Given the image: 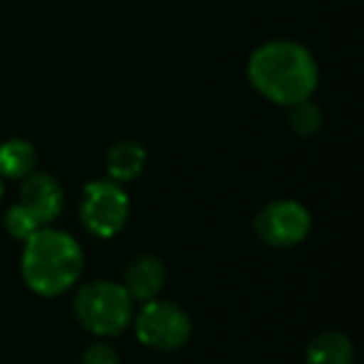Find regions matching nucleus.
Listing matches in <instances>:
<instances>
[{
  "label": "nucleus",
  "instance_id": "nucleus-1",
  "mask_svg": "<svg viewBox=\"0 0 364 364\" xmlns=\"http://www.w3.org/2000/svg\"><path fill=\"white\" fill-rule=\"evenodd\" d=\"M250 82L259 95L277 105L309 100L319 82V70L312 53L294 41H269L250 55Z\"/></svg>",
  "mask_w": 364,
  "mask_h": 364
},
{
  "label": "nucleus",
  "instance_id": "nucleus-2",
  "mask_svg": "<svg viewBox=\"0 0 364 364\" xmlns=\"http://www.w3.org/2000/svg\"><path fill=\"white\" fill-rule=\"evenodd\" d=\"M23 277L33 292L58 297L77 282L82 269V250L70 235L41 228L26 240Z\"/></svg>",
  "mask_w": 364,
  "mask_h": 364
},
{
  "label": "nucleus",
  "instance_id": "nucleus-3",
  "mask_svg": "<svg viewBox=\"0 0 364 364\" xmlns=\"http://www.w3.org/2000/svg\"><path fill=\"white\" fill-rule=\"evenodd\" d=\"M77 322L92 334L112 337L122 332L132 317V297L117 282H90L75 297Z\"/></svg>",
  "mask_w": 364,
  "mask_h": 364
},
{
  "label": "nucleus",
  "instance_id": "nucleus-4",
  "mask_svg": "<svg viewBox=\"0 0 364 364\" xmlns=\"http://www.w3.org/2000/svg\"><path fill=\"white\" fill-rule=\"evenodd\" d=\"M190 317L175 302L150 299L135 319V334L145 347L175 352L190 339Z\"/></svg>",
  "mask_w": 364,
  "mask_h": 364
},
{
  "label": "nucleus",
  "instance_id": "nucleus-5",
  "mask_svg": "<svg viewBox=\"0 0 364 364\" xmlns=\"http://www.w3.org/2000/svg\"><path fill=\"white\" fill-rule=\"evenodd\" d=\"M127 200L125 190L110 180H92L82 190V223L95 237H112L125 228L127 220Z\"/></svg>",
  "mask_w": 364,
  "mask_h": 364
},
{
  "label": "nucleus",
  "instance_id": "nucleus-6",
  "mask_svg": "<svg viewBox=\"0 0 364 364\" xmlns=\"http://www.w3.org/2000/svg\"><path fill=\"white\" fill-rule=\"evenodd\" d=\"M309 228H312V218L294 200H277V203L267 205L255 220L259 240L269 247L299 245L309 235Z\"/></svg>",
  "mask_w": 364,
  "mask_h": 364
},
{
  "label": "nucleus",
  "instance_id": "nucleus-7",
  "mask_svg": "<svg viewBox=\"0 0 364 364\" xmlns=\"http://www.w3.org/2000/svg\"><path fill=\"white\" fill-rule=\"evenodd\" d=\"M38 225H48L60 215L63 210V190L55 177L50 175H31L21 188V203Z\"/></svg>",
  "mask_w": 364,
  "mask_h": 364
},
{
  "label": "nucleus",
  "instance_id": "nucleus-8",
  "mask_svg": "<svg viewBox=\"0 0 364 364\" xmlns=\"http://www.w3.org/2000/svg\"><path fill=\"white\" fill-rule=\"evenodd\" d=\"M162 282H165V267H162V262L157 257H150V255H142V257L130 262L122 287L127 289V294L132 299L150 302L162 289Z\"/></svg>",
  "mask_w": 364,
  "mask_h": 364
},
{
  "label": "nucleus",
  "instance_id": "nucleus-9",
  "mask_svg": "<svg viewBox=\"0 0 364 364\" xmlns=\"http://www.w3.org/2000/svg\"><path fill=\"white\" fill-rule=\"evenodd\" d=\"M107 172H110L112 180L117 182H127V180H135L142 170H145V147L137 145L132 140H120L117 145L110 147L107 152Z\"/></svg>",
  "mask_w": 364,
  "mask_h": 364
},
{
  "label": "nucleus",
  "instance_id": "nucleus-10",
  "mask_svg": "<svg viewBox=\"0 0 364 364\" xmlns=\"http://www.w3.org/2000/svg\"><path fill=\"white\" fill-rule=\"evenodd\" d=\"M354 349L344 334L324 332L314 337L304 354V364H352Z\"/></svg>",
  "mask_w": 364,
  "mask_h": 364
},
{
  "label": "nucleus",
  "instance_id": "nucleus-11",
  "mask_svg": "<svg viewBox=\"0 0 364 364\" xmlns=\"http://www.w3.org/2000/svg\"><path fill=\"white\" fill-rule=\"evenodd\" d=\"M36 147L28 140L13 137L0 145V177H11V180H21V177L31 175L36 167Z\"/></svg>",
  "mask_w": 364,
  "mask_h": 364
},
{
  "label": "nucleus",
  "instance_id": "nucleus-12",
  "mask_svg": "<svg viewBox=\"0 0 364 364\" xmlns=\"http://www.w3.org/2000/svg\"><path fill=\"white\" fill-rule=\"evenodd\" d=\"M289 125L297 135H314L322 125V112L309 100L294 102V105H289Z\"/></svg>",
  "mask_w": 364,
  "mask_h": 364
},
{
  "label": "nucleus",
  "instance_id": "nucleus-13",
  "mask_svg": "<svg viewBox=\"0 0 364 364\" xmlns=\"http://www.w3.org/2000/svg\"><path fill=\"white\" fill-rule=\"evenodd\" d=\"M6 230L13 235V237H18V240H28L33 232H38L41 230V225H38V220L33 218L31 213H28L23 205H13L11 210L6 213Z\"/></svg>",
  "mask_w": 364,
  "mask_h": 364
},
{
  "label": "nucleus",
  "instance_id": "nucleus-14",
  "mask_svg": "<svg viewBox=\"0 0 364 364\" xmlns=\"http://www.w3.org/2000/svg\"><path fill=\"white\" fill-rule=\"evenodd\" d=\"M82 364H120V359H117V352L110 344H92L82 354Z\"/></svg>",
  "mask_w": 364,
  "mask_h": 364
},
{
  "label": "nucleus",
  "instance_id": "nucleus-15",
  "mask_svg": "<svg viewBox=\"0 0 364 364\" xmlns=\"http://www.w3.org/2000/svg\"><path fill=\"white\" fill-rule=\"evenodd\" d=\"M0 198H3V177H0Z\"/></svg>",
  "mask_w": 364,
  "mask_h": 364
}]
</instances>
